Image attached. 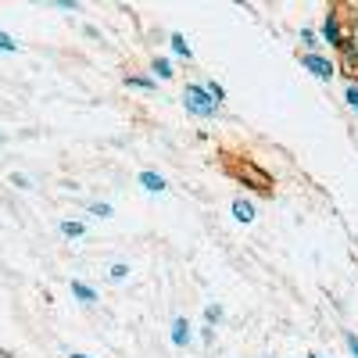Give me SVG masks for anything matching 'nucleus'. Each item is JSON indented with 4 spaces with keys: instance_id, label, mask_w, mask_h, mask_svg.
I'll use <instances>...</instances> for the list:
<instances>
[{
    "instance_id": "obj_1",
    "label": "nucleus",
    "mask_w": 358,
    "mask_h": 358,
    "mask_svg": "<svg viewBox=\"0 0 358 358\" xmlns=\"http://www.w3.org/2000/svg\"><path fill=\"white\" fill-rule=\"evenodd\" d=\"M183 108H187V115H194V118H215L222 108L212 101V94L204 90V83H187L183 86Z\"/></svg>"
},
{
    "instance_id": "obj_2",
    "label": "nucleus",
    "mask_w": 358,
    "mask_h": 358,
    "mask_svg": "<svg viewBox=\"0 0 358 358\" xmlns=\"http://www.w3.org/2000/svg\"><path fill=\"white\" fill-rule=\"evenodd\" d=\"M319 40H322V43H330L334 50H344V47L351 43V33L344 29V22H341L337 8H330V11L322 15V25H319Z\"/></svg>"
},
{
    "instance_id": "obj_3",
    "label": "nucleus",
    "mask_w": 358,
    "mask_h": 358,
    "mask_svg": "<svg viewBox=\"0 0 358 358\" xmlns=\"http://www.w3.org/2000/svg\"><path fill=\"white\" fill-rule=\"evenodd\" d=\"M301 65H305V72H312L319 83H334V79L341 76V65L334 62V57H326L322 50H319V54H301Z\"/></svg>"
},
{
    "instance_id": "obj_4",
    "label": "nucleus",
    "mask_w": 358,
    "mask_h": 358,
    "mask_svg": "<svg viewBox=\"0 0 358 358\" xmlns=\"http://www.w3.org/2000/svg\"><path fill=\"white\" fill-rule=\"evenodd\" d=\"M169 344L179 348V351L194 344V326H190L187 315H176V319H172V326H169Z\"/></svg>"
},
{
    "instance_id": "obj_5",
    "label": "nucleus",
    "mask_w": 358,
    "mask_h": 358,
    "mask_svg": "<svg viewBox=\"0 0 358 358\" xmlns=\"http://www.w3.org/2000/svg\"><path fill=\"white\" fill-rule=\"evenodd\" d=\"M229 215L241 222V226H251V222L258 219V208H255V201H248V197L241 194V197H233V201H229Z\"/></svg>"
},
{
    "instance_id": "obj_6",
    "label": "nucleus",
    "mask_w": 358,
    "mask_h": 358,
    "mask_svg": "<svg viewBox=\"0 0 358 358\" xmlns=\"http://www.w3.org/2000/svg\"><path fill=\"white\" fill-rule=\"evenodd\" d=\"M136 183H140V187H143L147 194H155V197L169 190V179H165L162 172H155V169H143V172L136 176Z\"/></svg>"
},
{
    "instance_id": "obj_7",
    "label": "nucleus",
    "mask_w": 358,
    "mask_h": 358,
    "mask_svg": "<svg viewBox=\"0 0 358 358\" xmlns=\"http://www.w3.org/2000/svg\"><path fill=\"white\" fill-rule=\"evenodd\" d=\"M72 297H76L79 305H86V308H94V305L101 301L97 287H90V283H83V280H72Z\"/></svg>"
},
{
    "instance_id": "obj_8",
    "label": "nucleus",
    "mask_w": 358,
    "mask_h": 358,
    "mask_svg": "<svg viewBox=\"0 0 358 358\" xmlns=\"http://www.w3.org/2000/svg\"><path fill=\"white\" fill-rule=\"evenodd\" d=\"M57 233H62L65 241H83V236H86V222L83 219H62V222H57Z\"/></svg>"
},
{
    "instance_id": "obj_9",
    "label": "nucleus",
    "mask_w": 358,
    "mask_h": 358,
    "mask_svg": "<svg viewBox=\"0 0 358 358\" xmlns=\"http://www.w3.org/2000/svg\"><path fill=\"white\" fill-rule=\"evenodd\" d=\"M297 40H301V54H319L322 40H319V29L312 25H301V33H297Z\"/></svg>"
},
{
    "instance_id": "obj_10",
    "label": "nucleus",
    "mask_w": 358,
    "mask_h": 358,
    "mask_svg": "<svg viewBox=\"0 0 358 358\" xmlns=\"http://www.w3.org/2000/svg\"><path fill=\"white\" fill-rule=\"evenodd\" d=\"M169 47H172L176 57H183V62H194V47H190V40H187L183 33H169Z\"/></svg>"
},
{
    "instance_id": "obj_11",
    "label": "nucleus",
    "mask_w": 358,
    "mask_h": 358,
    "mask_svg": "<svg viewBox=\"0 0 358 358\" xmlns=\"http://www.w3.org/2000/svg\"><path fill=\"white\" fill-rule=\"evenodd\" d=\"M176 76V69H172V62H169V57H151V79L158 83H165V79H172Z\"/></svg>"
},
{
    "instance_id": "obj_12",
    "label": "nucleus",
    "mask_w": 358,
    "mask_h": 358,
    "mask_svg": "<svg viewBox=\"0 0 358 358\" xmlns=\"http://www.w3.org/2000/svg\"><path fill=\"white\" fill-rule=\"evenodd\" d=\"M129 276H133V265H129V262H111V265H108V280H111V283H126Z\"/></svg>"
},
{
    "instance_id": "obj_13",
    "label": "nucleus",
    "mask_w": 358,
    "mask_h": 358,
    "mask_svg": "<svg viewBox=\"0 0 358 358\" xmlns=\"http://www.w3.org/2000/svg\"><path fill=\"white\" fill-rule=\"evenodd\" d=\"M122 83H126V90H143V94H155L158 90V83L151 76H126Z\"/></svg>"
},
{
    "instance_id": "obj_14",
    "label": "nucleus",
    "mask_w": 358,
    "mask_h": 358,
    "mask_svg": "<svg viewBox=\"0 0 358 358\" xmlns=\"http://www.w3.org/2000/svg\"><path fill=\"white\" fill-rule=\"evenodd\" d=\"M222 319H226V308H222L219 301H208V305H204V326H212V330H215Z\"/></svg>"
},
{
    "instance_id": "obj_15",
    "label": "nucleus",
    "mask_w": 358,
    "mask_h": 358,
    "mask_svg": "<svg viewBox=\"0 0 358 358\" xmlns=\"http://www.w3.org/2000/svg\"><path fill=\"white\" fill-rule=\"evenodd\" d=\"M86 212L94 215V219H111V215H115V208H111L108 201H90V204H86Z\"/></svg>"
},
{
    "instance_id": "obj_16",
    "label": "nucleus",
    "mask_w": 358,
    "mask_h": 358,
    "mask_svg": "<svg viewBox=\"0 0 358 358\" xmlns=\"http://www.w3.org/2000/svg\"><path fill=\"white\" fill-rule=\"evenodd\" d=\"M204 90H208V94H212V101L222 108L226 104V86L219 83V79H204Z\"/></svg>"
},
{
    "instance_id": "obj_17",
    "label": "nucleus",
    "mask_w": 358,
    "mask_h": 358,
    "mask_svg": "<svg viewBox=\"0 0 358 358\" xmlns=\"http://www.w3.org/2000/svg\"><path fill=\"white\" fill-rule=\"evenodd\" d=\"M22 50V43L8 33V29H0V54H18Z\"/></svg>"
},
{
    "instance_id": "obj_18",
    "label": "nucleus",
    "mask_w": 358,
    "mask_h": 358,
    "mask_svg": "<svg viewBox=\"0 0 358 358\" xmlns=\"http://www.w3.org/2000/svg\"><path fill=\"white\" fill-rule=\"evenodd\" d=\"M344 104L358 115V79H351V83L344 86Z\"/></svg>"
},
{
    "instance_id": "obj_19",
    "label": "nucleus",
    "mask_w": 358,
    "mask_h": 358,
    "mask_svg": "<svg viewBox=\"0 0 358 358\" xmlns=\"http://www.w3.org/2000/svg\"><path fill=\"white\" fill-rule=\"evenodd\" d=\"M11 187H18V190H33V179H29L25 172H11Z\"/></svg>"
},
{
    "instance_id": "obj_20",
    "label": "nucleus",
    "mask_w": 358,
    "mask_h": 358,
    "mask_svg": "<svg viewBox=\"0 0 358 358\" xmlns=\"http://www.w3.org/2000/svg\"><path fill=\"white\" fill-rule=\"evenodd\" d=\"M344 348L351 351V358H358V334L355 330H344Z\"/></svg>"
},
{
    "instance_id": "obj_21",
    "label": "nucleus",
    "mask_w": 358,
    "mask_h": 358,
    "mask_svg": "<svg viewBox=\"0 0 358 358\" xmlns=\"http://www.w3.org/2000/svg\"><path fill=\"white\" fill-rule=\"evenodd\" d=\"M54 8L57 11H79L83 4H79V0H54Z\"/></svg>"
},
{
    "instance_id": "obj_22",
    "label": "nucleus",
    "mask_w": 358,
    "mask_h": 358,
    "mask_svg": "<svg viewBox=\"0 0 358 358\" xmlns=\"http://www.w3.org/2000/svg\"><path fill=\"white\" fill-rule=\"evenodd\" d=\"M201 341H204V344L215 341V330H212V326H201Z\"/></svg>"
},
{
    "instance_id": "obj_23",
    "label": "nucleus",
    "mask_w": 358,
    "mask_h": 358,
    "mask_svg": "<svg viewBox=\"0 0 358 358\" xmlns=\"http://www.w3.org/2000/svg\"><path fill=\"white\" fill-rule=\"evenodd\" d=\"M65 358H94V355H86V351H69Z\"/></svg>"
},
{
    "instance_id": "obj_24",
    "label": "nucleus",
    "mask_w": 358,
    "mask_h": 358,
    "mask_svg": "<svg viewBox=\"0 0 358 358\" xmlns=\"http://www.w3.org/2000/svg\"><path fill=\"white\" fill-rule=\"evenodd\" d=\"M305 358H322V355H315V351H308V355H305Z\"/></svg>"
},
{
    "instance_id": "obj_25",
    "label": "nucleus",
    "mask_w": 358,
    "mask_h": 358,
    "mask_svg": "<svg viewBox=\"0 0 358 358\" xmlns=\"http://www.w3.org/2000/svg\"><path fill=\"white\" fill-rule=\"evenodd\" d=\"M355 25H358V15H355ZM351 40H355V43H358V36H351Z\"/></svg>"
},
{
    "instance_id": "obj_26",
    "label": "nucleus",
    "mask_w": 358,
    "mask_h": 358,
    "mask_svg": "<svg viewBox=\"0 0 358 358\" xmlns=\"http://www.w3.org/2000/svg\"><path fill=\"white\" fill-rule=\"evenodd\" d=\"M4 140H8V136H4V133H0V143H4Z\"/></svg>"
}]
</instances>
